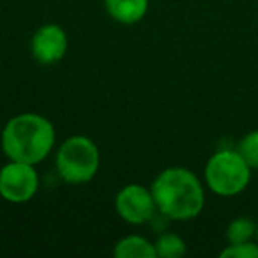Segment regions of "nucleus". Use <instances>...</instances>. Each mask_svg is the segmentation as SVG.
I'll use <instances>...</instances> for the list:
<instances>
[{
  "label": "nucleus",
  "mask_w": 258,
  "mask_h": 258,
  "mask_svg": "<svg viewBox=\"0 0 258 258\" xmlns=\"http://www.w3.org/2000/svg\"><path fill=\"white\" fill-rule=\"evenodd\" d=\"M39 173L36 165L22 161L6 163L0 168V197L11 204H27L39 191Z\"/></svg>",
  "instance_id": "obj_5"
},
{
  "label": "nucleus",
  "mask_w": 258,
  "mask_h": 258,
  "mask_svg": "<svg viewBox=\"0 0 258 258\" xmlns=\"http://www.w3.org/2000/svg\"><path fill=\"white\" fill-rule=\"evenodd\" d=\"M221 258H258V242L249 240V242L240 244H226L225 249L219 253Z\"/></svg>",
  "instance_id": "obj_13"
},
{
  "label": "nucleus",
  "mask_w": 258,
  "mask_h": 258,
  "mask_svg": "<svg viewBox=\"0 0 258 258\" xmlns=\"http://www.w3.org/2000/svg\"><path fill=\"white\" fill-rule=\"evenodd\" d=\"M113 256L117 258H154V242L145 239L144 235H125L117 240L113 247Z\"/></svg>",
  "instance_id": "obj_9"
},
{
  "label": "nucleus",
  "mask_w": 258,
  "mask_h": 258,
  "mask_svg": "<svg viewBox=\"0 0 258 258\" xmlns=\"http://www.w3.org/2000/svg\"><path fill=\"white\" fill-rule=\"evenodd\" d=\"M156 256L159 258H180L186 254V240L173 232H163L154 242Z\"/></svg>",
  "instance_id": "obj_11"
},
{
  "label": "nucleus",
  "mask_w": 258,
  "mask_h": 258,
  "mask_svg": "<svg viewBox=\"0 0 258 258\" xmlns=\"http://www.w3.org/2000/svg\"><path fill=\"white\" fill-rule=\"evenodd\" d=\"M237 151L253 170H258V129H253L240 138Z\"/></svg>",
  "instance_id": "obj_12"
},
{
  "label": "nucleus",
  "mask_w": 258,
  "mask_h": 258,
  "mask_svg": "<svg viewBox=\"0 0 258 258\" xmlns=\"http://www.w3.org/2000/svg\"><path fill=\"white\" fill-rule=\"evenodd\" d=\"M158 212L172 221H189L205 207L204 182L184 166H170L159 172L151 184Z\"/></svg>",
  "instance_id": "obj_1"
},
{
  "label": "nucleus",
  "mask_w": 258,
  "mask_h": 258,
  "mask_svg": "<svg viewBox=\"0 0 258 258\" xmlns=\"http://www.w3.org/2000/svg\"><path fill=\"white\" fill-rule=\"evenodd\" d=\"M103 4L108 16L120 25L140 23L149 11V0H103Z\"/></svg>",
  "instance_id": "obj_8"
},
{
  "label": "nucleus",
  "mask_w": 258,
  "mask_h": 258,
  "mask_svg": "<svg viewBox=\"0 0 258 258\" xmlns=\"http://www.w3.org/2000/svg\"><path fill=\"white\" fill-rule=\"evenodd\" d=\"M253 168L232 149H221L207 159L204 168L205 186L218 197H237L251 182Z\"/></svg>",
  "instance_id": "obj_4"
},
{
  "label": "nucleus",
  "mask_w": 258,
  "mask_h": 258,
  "mask_svg": "<svg viewBox=\"0 0 258 258\" xmlns=\"http://www.w3.org/2000/svg\"><path fill=\"white\" fill-rule=\"evenodd\" d=\"M254 240L258 242V219H256V237H254Z\"/></svg>",
  "instance_id": "obj_14"
},
{
  "label": "nucleus",
  "mask_w": 258,
  "mask_h": 258,
  "mask_svg": "<svg viewBox=\"0 0 258 258\" xmlns=\"http://www.w3.org/2000/svg\"><path fill=\"white\" fill-rule=\"evenodd\" d=\"M115 211L122 221L138 226L152 221L156 218L158 207L151 187L133 182L122 186L115 195Z\"/></svg>",
  "instance_id": "obj_6"
},
{
  "label": "nucleus",
  "mask_w": 258,
  "mask_h": 258,
  "mask_svg": "<svg viewBox=\"0 0 258 258\" xmlns=\"http://www.w3.org/2000/svg\"><path fill=\"white\" fill-rule=\"evenodd\" d=\"M68 34L57 23H46V25L39 27L30 41L32 57L41 66L58 64L68 53Z\"/></svg>",
  "instance_id": "obj_7"
},
{
  "label": "nucleus",
  "mask_w": 258,
  "mask_h": 258,
  "mask_svg": "<svg viewBox=\"0 0 258 258\" xmlns=\"http://www.w3.org/2000/svg\"><path fill=\"white\" fill-rule=\"evenodd\" d=\"M101 154L96 142L83 135L69 137L55 152V168L66 184H87L97 175Z\"/></svg>",
  "instance_id": "obj_3"
},
{
  "label": "nucleus",
  "mask_w": 258,
  "mask_h": 258,
  "mask_svg": "<svg viewBox=\"0 0 258 258\" xmlns=\"http://www.w3.org/2000/svg\"><path fill=\"white\" fill-rule=\"evenodd\" d=\"M256 237V221H253L247 216H239L232 219L226 226V242L228 244H240L254 240Z\"/></svg>",
  "instance_id": "obj_10"
},
{
  "label": "nucleus",
  "mask_w": 258,
  "mask_h": 258,
  "mask_svg": "<svg viewBox=\"0 0 258 258\" xmlns=\"http://www.w3.org/2000/svg\"><path fill=\"white\" fill-rule=\"evenodd\" d=\"M57 144L53 122L34 111L9 118L0 133V145L6 158L29 165H39L53 152Z\"/></svg>",
  "instance_id": "obj_2"
}]
</instances>
